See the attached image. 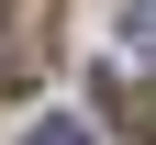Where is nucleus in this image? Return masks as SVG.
I'll use <instances>...</instances> for the list:
<instances>
[{"label":"nucleus","mask_w":156,"mask_h":145,"mask_svg":"<svg viewBox=\"0 0 156 145\" xmlns=\"http://www.w3.org/2000/svg\"><path fill=\"white\" fill-rule=\"evenodd\" d=\"M23 145H89V123H78V112H56V123H34Z\"/></svg>","instance_id":"3"},{"label":"nucleus","mask_w":156,"mask_h":145,"mask_svg":"<svg viewBox=\"0 0 156 145\" xmlns=\"http://www.w3.org/2000/svg\"><path fill=\"white\" fill-rule=\"evenodd\" d=\"M45 56H56V11L45 0H11V11H0V89H34Z\"/></svg>","instance_id":"1"},{"label":"nucleus","mask_w":156,"mask_h":145,"mask_svg":"<svg viewBox=\"0 0 156 145\" xmlns=\"http://www.w3.org/2000/svg\"><path fill=\"white\" fill-rule=\"evenodd\" d=\"M123 56H134V67H156V0H134V11H123Z\"/></svg>","instance_id":"2"}]
</instances>
